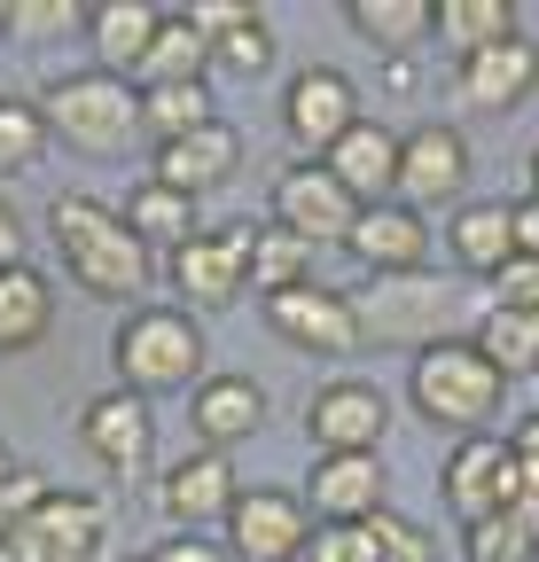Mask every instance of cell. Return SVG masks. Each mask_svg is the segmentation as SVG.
I'll return each instance as SVG.
<instances>
[{
	"mask_svg": "<svg viewBox=\"0 0 539 562\" xmlns=\"http://www.w3.org/2000/svg\"><path fill=\"white\" fill-rule=\"evenodd\" d=\"M47 235H55L63 266H71V281H79L87 297H102V305H142L157 258L142 250V235L125 227V211H110L102 195H55V203H47Z\"/></svg>",
	"mask_w": 539,
	"mask_h": 562,
	"instance_id": "cell-1",
	"label": "cell"
},
{
	"mask_svg": "<svg viewBox=\"0 0 539 562\" xmlns=\"http://www.w3.org/2000/svg\"><path fill=\"white\" fill-rule=\"evenodd\" d=\"M501 398H508V375L478 351V336H446V344L415 351V368H407V406L446 438H485L501 422Z\"/></svg>",
	"mask_w": 539,
	"mask_h": 562,
	"instance_id": "cell-2",
	"label": "cell"
},
{
	"mask_svg": "<svg viewBox=\"0 0 539 562\" xmlns=\"http://www.w3.org/2000/svg\"><path fill=\"white\" fill-rule=\"evenodd\" d=\"M40 117L63 149H79L94 165H117L142 149V94L117 70H63V79L40 94Z\"/></svg>",
	"mask_w": 539,
	"mask_h": 562,
	"instance_id": "cell-3",
	"label": "cell"
},
{
	"mask_svg": "<svg viewBox=\"0 0 539 562\" xmlns=\"http://www.w3.org/2000/svg\"><path fill=\"white\" fill-rule=\"evenodd\" d=\"M110 360L125 375V391H195L204 375V328H195L180 305H142L125 313L117 336H110Z\"/></svg>",
	"mask_w": 539,
	"mask_h": 562,
	"instance_id": "cell-4",
	"label": "cell"
},
{
	"mask_svg": "<svg viewBox=\"0 0 539 562\" xmlns=\"http://www.w3.org/2000/svg\"><path fill=\"white\" fill-rule=\"evenodd\" d=\"M360 344H446L453 328V281L446 273H368V290H352Z\"/></svg>",
	"mask_w": 539,
	"mask_h": 562,
	"instance_id": "cell-5",
	"label": "cell"
},
{
	"mask_svg": "<svg viewBox=\"0 0 539 562\" xmlns=\"http://www.w3.org/2000/svg\"><path fill=\"white\" fill-rule=\"evenodd\" d=\"M110 508L94 492H47V501L0 531V562H102Z\"/></svg>",
	"mask_w": 539,
	"mask_h": 562,
	"instance_id": "cell-6",
	"label": "cell"
},
{
	"mask_svg": "<svg viewBox=\"0 0 539 562\" xmlns=\"http://www.w3.org/2000/svg\"><path fill=\"white\" fill-rule=\"evenodd\" d=\"M313 547V508L290 484H250L227 508V554L235 562H305Z\"/></svg>",
	"mask_w": 539,
	"mask_h": 562,
	"instance_id": "cell-7",
	"label": "cell"
},
{
	"mask_svg": "<svg viewBox=\"0 0 539 562\" xmlns=\"http://www.w3.org/2000/svg\"><path fill=\"white\" fill-rule=\"evenodd\" d=\"M165 273H172V297H180L188 321L195 313H227L250 290V220L243 227H220V235H195L188 250L165 258Z\"/></svg>",
	"mask_w": 539,
	"mask_h": 562,
	"instance_id": "cell-8",
	"label": "cell"
},
{
	"mask_svg": "<svg viewBox=\"0 0 539 562\" xmlns=\"http://www.w3.org/2000/svg\"><path fill=\"white\" fill-rule=\"evenodd\" d=\"M360 195L336 180L328 165H313V157H297L282 180H274V227H290L297 243H352V227H360Z\"/></svg>",
	"mask_w": 539,
	"mask_h": 562,
	"instance_id": "cell-9",
	"label": "cell"
},
{
	"mask_svg": "<svg viewBox=\"0 0 539 562\" xmlns=\"http://www.w3.org/2000/svg\"><path fill=\"white\" fill-rule=\"evenodd\" d=\"M383 430H391V398H383L368 375H328V383L305 398V438H313V453H383Z\"/></svg>",
	"mask_w": 539,
	"mask_h": 562,
	"instance_id": "cell-10",
	"label": "cell"
},
{
	"mask_svg": "<svg viewBox=\"0 0 539 562\" xmlns=\"http://www.w3.org/2000/svg\"><path fill=\"white\" fill-rule=\"evenodd\" d=\"M79 438H87V453L117 476V484H142L149 476V461H157V422H149V398L142 391H102V398H87V414H79Z\"/></svg>",
	"mask_w": 539,
	"mask_h": 562,
	"instance_id": "cell-11",
	"label": "cell"
},
{
	"mask_svg": "<svg viewBox=\"0 0 539 562\" xmlns=\"http://www.w3.org/2000/svg\"><path fill=\"white\" fill-rule=\"evenodd\" d=\"M282 125H290V140L321 165L336 140H345L352 125H360V87L345 79L336 63H305L297 79H290V94H282Z\"/></svg>",
	"mask_w": 539,
	"mask_h": 562,
	"instance_id": "cell-12",
	"label": "cell"
},
{
	"mask_svg": "<svg viewBox=\"0 0 539 562\" xmlns=\"http://www.w3.org/2000/svg\"><path fill=\"white\" fill-rule=\"evenodd\" d=\"M266 328H274L290 351H313V360H352V351H360V313H352V297H345V290H321V281L266 297Z\"/></svg>",
	"mask_w": 539,
	"mask_h": 562,
	"instance_id": "cell-13",
	"label": "cell"
},
{
	"mask_svg": "<svg viewBox=\"0 0 539 562\" xmlns=\"http://www.w3.org/2000/svg\"><path fill=\"white\" fill-rule=\"evenodd\" d=\"M305 508H313V524H375L391 508L383 453H313Z\"/></svg>",
	"mask_w": 539,
	"mask_h": 562,
	"instance_id": "cell-14",
	"label": "cell"
},
{
	"mask_svg": "<svg viewBox=\"0 0 539 562\" xmlns=\"http://www.w3.org/2000/svg\"><path fill=\"white\" fill-rule=\"evenodd\" d=\"M453 94L478 110V117H508V110H524V102L539 94V40L516 32V40L485 47V55H461V63H453Z\"/></svg>",
	"mask_w": 539,
	"mask_h": 562,
	"instance_id": "cell-15",
	"label": "cell"
},
{
	"mask_svg": "<svg viewBox=\"0 0 539 562\" xmlns=\"http://www.w3.org/2000/svg\"><path fill=\"white\" fill-rule=\"evenodd\" d=\"M461 188H469V140L453 125H415L407 149H398V203L407 211H461Z\"/></svg>",
	"mask_w": 539,
	"mask_h": 562,
	"instance_id": "cell-16",
	"label": "cell"
},
{
	"mask_svg": "<svg viewBox=\"0 0 539 562\" xmlns=\"http://www.w3.org/2000/svg\"><path fill=\"white\" fill-rule=\"evenodd\" d=\"M446 501H453V516H461V531L469 524H485V516H501L508 508V484H516V446L508 438H461L453 453H446Z\"/></svg>",
	"mask_w": 539,
	"mask_h": 562,
	"instance_id": "cell-17",
	"label": "cell"
},
{
	"mask_svg": "<svg viewBox=\"0 0 539 562\" xmlns=\"http://www.w3.org/2000/svg\"><path fill=\"white\" fill-rule=\"evenodd\" d=\"M188 430L204 453H235L243 438L266 430V383L258 375H204L188 391Z\"/></svg>",
	"mask_w": 539,
	"mask_h": 562,
	"instance_id": "cell-18",
	"label": "cell"
},
{
	"mask_svg": "<svg viewBox=\"0 0 539 562\" xmlns=\"http://www.w3.org/2000/svg\"><path fill=\"white\" fill-rule=\"evenodd\" d=\"M235 501H243L235 461H227V453H204V446H195L188 461H172V469H165V484H157V508H165L180 531L227 524V508H235Z\"/></svg>",
	"mask_w": 539,
	"mask_h": 562,
	"instance_id": "cell-19",
	"label": "cell"
},
{
	"mask_svg": "<svg viewBox=\"0 0 539 562\" xmlns=\"http://www.w3.org/2000/svg\"><path fill=\"white\" fill-rule=\"evenodd\" d=\"M235 172H243V133H235L227 117L195 125V133H180V140H157V165H149V180H165V188H180V195L227 188Z\"/></svg>",
	"mask_w": 539,
	"mask_h": 562,
	"instance_id": "cell-20",
	"label": "cell"
},
{
	"mask_svg": "<svg viewBox=\"0 0 539 562\" xmlns=\"http://www.w3.org/2000/svg\"><path fill=\"white\" fill-rule=\"evenodd\" d=\"M368 273H430V220L407 203H368L345 243Z\"/></svg>",
	"mask_w": 539,
	"mask_h": 562,
	"instance_id": "cell-21",
	"label": "cell"
},
{
	"mask_svg": "<svg viewBox=\"0 0 539 562\" xmlns=\"http://www.w3.org/2000/svg\"><path fill=\"white\" fill-rule=\"evenodd\" d=\"M398 149H407V133H391V125H375V117H360L336 149L321 157L336 180H345L360 203H398Z\"/></svg>",
	"mask_w": 539,
	"mask_h": 562,
	"instance_id": "cell-22",
	"label": "cell"
},
{
	"mask_svg": "<svg viewBox=\"0 0 539 562\" xmlns=\"http://www.w3.org/2000/svg\"><path fill=\"white\" fill-rule=\"evenodd\" d=\"M446 250H453V273L493 281L516 258V203H461L446 220Z\"/></svg>",
	"mask_w": 539,
	"mask_h": 562,
	"instance_id": "cell-23",
	"label": "cell"
},
{
	"mask_svg": "<svg viewBox=\"0 0 539 562\" xmlns=\"http://www.w3.org/2000/svg\"><path fill=\"white\" fill-rule=\"evenodd\" d=\"M157 9L149 0H102V9H87V40H94V70H117V79H133L157 40Z\"/></svg>",
	"mask_w": 539,
	"mask_h": 562,
	"instance_id": "cell-24",
	"label": "cell"
},
{
	"mask_svg": "<svg viewBox=\"0 0 539 562\" xmlns=\"http://www.w3.org/2000/svg\"><path fill=\"white\" fill-rule=\"evenodd\" d=\"M55 328V290L32 258L0 266V351H32L40 336Z\"/></svg>",
	"mask_w": 539,
	"mask_h": 562,
	"instance_id": "cell-25",
	"label": "cell"
},
{
	"mask_svg": "<svg viewBox=\"0 0 539 562\" xmlns=\"http://www.w3.org/2000/svg\"><path fill=\"white\" fill-rule=\"evenodd\" d=\"M345 24L383 55H415L438 40V0H345Z\"/></svg>",
	"mask_w": 539,
	"mask_h": 562,
	"instance_id": "cell-26",
	"label": "cell"
},
{
	"mask_svg": "<svg viewBox=\"0 0 539 562\" xmlns=\"http://www.w3.org/2000/svg\"><path fill=\"white\" fill-rule=\"evenodd\" d=\"M125 227L142 235V250L157 258H172V250H188L195 243V195H180V188H165V180H142L133 188V203H125Z\"/></svg>",
	"mask_w": 539,
	"mask_h": 562,
	"instance_id": "cell-27",
	"label": "cell"
},
{
	"mask_svg": "<svg viewBox=\"0 0 539 562\" xmlns=\"http://www.w3.org/2000/svg\"><path fill=\"white\" fill-rule=\"evenodd\" d=\"M133 79H142V94H149V87H204V79H212V47H204V32H195L188 16H165Z\"/></svg>",
	"mask_w": 539,
	"mask_h": 562,
	"instance_id": "cell-28",
	"label": "cell"
},
{
	"mask_svg": "<svg viewBox=\"0 0 539 562\" xmlns=\"http://www.w3.org/2000/svg\"><path fill=\"white\" fill-rule=\"evenodd\" d=\"M524 24H516V0H438V40L453 47V63L461 55H485V47H501V40H516Z\"/></svg>",
	"mask_w": 539,
	"mask_h": 562,
	"instance_id": "cell-29",
	"label": "cell"
},
{
	"mask_svg": "<svg viewBox=\"0 0 539 562\" xmlns=\"http://www.w3.org/2000/svg\"><path fill=\"white\" fill-rule=\"evenodd\" d=\"M313 266V243H297L290 227H274V220H266V227H250V290L258 297H282V290H305V273Z\"/></svg>",
	"mask_w": 539,
	"mask_h": 562,
	"instance_id": "cell-30",
	"label": "cell"
},
{
	"mask_svg": "<svg viewBox=\"0 0 539 562\" xmlns=\"http://www.w3.org/2000/svg\"><path fill=\"white\" fill-rule=\"evenodd\" d=\"M478 351H485L501 375H539V313L493 305V313L478 321Z\"/></svg>",
	"mask_w": 539,
	"mask_h": 562,
	"instance_id": "cell-31",
	"label": "cell"
},
{
	"mask_svg": "<svg viewBox=\"0 0 539 562\" xmlns=\"http://www.w3.org/2000/svg\"><path fill=\"white\" fill-rule=\"evenodd\" d=\"M47 117H40V102H24V94H0V180L9 172H32L40 157H47Z\"/></svg>",
	"mask_w": 539,
	"mask_h": 562,
	"instance_id": "cell-32",
	"label": "cell"
},
{
	"mask_svg": "<svg viewBox=\"0 0 539 562\" xmlns=\"http://www.w3.org/2000/svg\"><path fill=\"white\" fill-rule=\"evenodd\" d=\"M195 125H212V94L204 87H149L142 94V133L149 140H180Z\"/></svg>",
	"mask_w": 539,
	"mask_h": 562,
	"instance_id": "cell-33",
	"label": "cell"
},
{
	"mask_svg": "<svg viewBox=\"0 0 539 562\" xmlns=\"http://www.w3.org/2000/svg\"><path fill=\"white\" fill-rule=\"evenodd\" d=\"M212 70H220V79H266V70H274V24L250 16L227 40H212Z\"/></svg>",
	"mask_w": 539,
	"mask_h": 562,
	"instance_id": "cell-34",
	"label": "cell"
},
{
	"mask_svg": "<svg viewBox=\"0 0 539 562\" xmlns=\"http://www.w3.org/2000/svg\"><path fill=\"white\" fill-rule=\"evenodd\" d=\"M461 562H539V539L501 508V516H485V524L461 531Z\"/></svg>",
	"mask_w": 539,
	"mask_h": 562,
	"instance_id": "cell-35",
	"label": "cell"
},
{
	"mask_svg": "<svg viewBox=\"0 0 539 562\" xmlns=\"http://www.w3.org/2000/svg\"><path fill=\"white\" fill-rule=\"evenodd\" d=\"M79 24V0H9V40H63Z\"/></svg>",
	"mask_w": 539,
	"mask_h": 562,
	"instance_id": "cell-36",
	"label": "cell"
},
{
	"mask_svg": "<svg viewBox=\"0 0 539 562\" xmlns=\"http://www.w3.org/2000/svg\"><path fill=\"white\" fill-rule=\"evenodd\" d=\"M368 531H375L383 562H438V539H430V531H423L415 516H398V508H383V516H375Z\"/></svg>",
	"mask_w": 539,
	"mask_h": 562,
	"instance_id": "cell-37",
	"label": "cell"
},
{
	"mask_svg": "<svg viewBox=\"0 0 539 562\" xmlns=\"http://www.w3.org/2000/svg\"><path fill=\"white\" fill-rule=\"evenodd\" d=\"M305 562H383V547H375L368 524H313Z\"/></svg>",
	"mask_w": 539,
	"mask_h": 562,
	"instance_id": "cell-38",
	"label": "cell"
},
{
	"mask_svg": "<svg viewBox=\"0 0 539 562\" xmlns=\"http://www.w3.org/2000/svg\"><path fill=\"white\" fill-rule=\"evenodd\" d=\"M485 290H493V305H508V313H539V258H508Z\"/></svg>",
	"mask_w": 539,
	"mask_h": 562,
	"instance_id": "cell-39",
	"label": "cell"
},
{
	"mask_svg": "<svg viewBox=\"0 0 539 562\" xmlns=\"http://www.w3.org/2000/svg\"><path fill=\"white\" fill-rule=\"evenodd\" d=\"M180 16H188L195 32H204V47H212V40H227L235 24H250L258 9H250V0H195V9H180Z\"/></svg>",
	"mask_w": 539,
	"mask_h": 562,
	"instance_id": "cell-40",
	"label": "cell"
},
{
	"mask_svg": "<svg viewBox=\"0 0 539 562\" xmlns=\"http://www.w3.org/2000/svg\"><path fill=\"white\" fill-rule=\"evenodd\" d=\"M149 562H235V554H227V539H212V531H172V539L149 547Z\"/></svg>",
	"mask_w": 539,
	"mask_h": 562,
	"instance_id": "cell-41",
	"label": "cell"
},
{
	"mask_svg": "<svg viewBox=\"0 0 539 562\" xmlns=\"http://www.w3.org/2000/svg\"><path fill=\"white\" fill-rule=\"evenodd\" d=\"M24 258V220H16V203L0 195V266H16Z\"/></svg>",
	"mask_w": 539,
	"mask_h": 562,
	"instance_id": "cell-42",
	"label": "cell"
},
{
	"mask_svg": "<svg viewBox=\"0 0 539 562\" xmlns=\"http://www.w3.org/2000/svg\"><path fill=\"white\" fill-rule=\"evenodd\" d=\"M516 258H539V195L516 203Z\"/></svg>",
	"mask_w": 539,
	"mask_h": 562,
	"instance_id": "cell-43",
	"label": "cell"
},
{
	"mask_svg": "<svg viewBox=\"0 0 539 562\" xmlns=\"http://www.w3.org/2000/svg\"><path fill=\"white\" fill-rule=\"evenodd\" d=\"M508 446H516V461H531V469H539V414H524V422H516V438H508Z\"/></svg>",
	"mask_w": 539,
	"mask_h": 562,
	"instance_id": "cell-44",
	"label": "cell"
},
{
	"mask_svg": "<svg viewBox=\"0 0 539 562\" xmlns=\"http://www.w3.org/2000/svg\"><path fill=\"white\" fill-rule=\"evenodd\" d=\"M9 476H16V453H9V446H0V492H9Z\"/></svg>",
	"mask_w": 539,
	"mask_h": 562,
	"instance_id": "cell-45",
	"label": "cell"
},
{
	"mask_svg": "<svg viewBox=\"0 0 539 562\" xmlns=\"http://www.w3.org/2000/svg\"><path fill=\"white\" fill-rule=\"evenodd\" d=\"M531 195H539V149H531Z\"/></svg>",
	"mask_w": 539,
	"mask_h": 562,
	"instance_id": "cell-46",
	"label": "cell"
},
{
	"mask_svg": "<svg viewBox=\"0 0 539 562\" xmlns=\"http://www.w3.org/2000/svg\"><path fill=\"white\" fill-rule=\"evenodd\" d=\"M0 32H9V0H0Z\"/></svg>",
	"mask_w": 539,
	"mask_h": 562,
	"instance_id": "cell-47",
	"label": "cell"
},
{
	"mask_svg": "<svg viewBox=\"0 0 539 562\" xmlns=\"http://www.w3.org/2000/svg\"><path fill=\"white\" fill-rule=\"evenodd\" d=\"M125 562H149V554H125Z\"/></svg>",
	"mask_w": 539,
	"mask_h": 562,
	"instance_id": "cell-48",
	"label": "cell"
}]
</instances>
